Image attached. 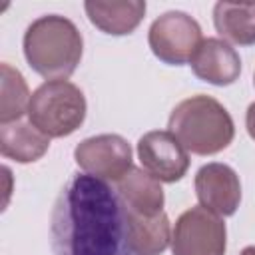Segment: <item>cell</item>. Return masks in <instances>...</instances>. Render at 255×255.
I'll use <instances>...</instances> for the list:
<instances>
[{
    "label": "cell",
    "instance_id": "4fadbf2b",
    "mask_svg": "<svg viewBox=\"0 0 255 255\" xmlns=\"http://www.w3.org/2000/svg\"><path fill=\"white\" fill-rule=\"evenodd\" d=\"M118 193L131 213L155 215L163 211L165 195L161 189V181L149 175L143 167H131L118 181Z\"/></svg>",
    "mask_w": 255,
    "mask_h": 255
},
{
    "label": "cell",
    "instance_id": "e0dca14e",
    "mask_svg": "<svg viewBox=\"0 0 255 255\" xmlns=\"http://www.w3.org/2000/svg\"><path fill=\"white\" fill-rule=\"evenodd\" d=\"M245 128L251 139H255V102L249 104L247 112H245Z\"/></svg>",
    "mask_w": 255,
    "mask_h": 255
},
{
    "label": "cell",
    "instance_id": "7c38bea8",
    "mask_svg": "<svg viewBox=\"0 0 255 255\" xmlns=\"http://www.w3.org/2000/svg\"><path fill=\"white\" fill-rule=\"evenodd\" d=\"M50 147V137L44 135L30 120L0 124V153L18 163L38 161Z\"/></svg>",
    "mask_w": 255,
    "mask_h": 255
},
{
    "label": "cell",
    "instance_id": "5bb4252c",
    "mask_svg": "<svg viewBox=\"0 0 255 255\" xmlns=\"http://www.w3.org/2000/svg\"><path fill=\"white\" fill-rule=\"evenodd\" d=\"M129 215V243L133 255H161L171 243V227L165 211L155 215Z\"/></svg>",
    "mask_w": 255,
    "mask_h": 255
},
{
    "label": "cell",
    "instance_id": "3957f363",
    "mask_svg": "<svg viewBox=\"0 0 255 255\" xmlns=\"http://www.w3.org/2000/svg\"><path fill=\"white\" fill-rule=\"evenodd\" d=\"M169 131L195 155L223 151L235 137V124L221 102L197 94L181 100L169 114Z\"/></svg>",
    "mask_w": 255,
    "mask_h": 255
},
{
    "label": "cell",
    "instance_id": "9c48e42d",
    "mask_svg": "<svg viewBox=\"0 0 255 255\" xmlns=\"http://www.w3.org/2000/svg\"><path fill=\"white\" fill-rule=\"evenodd\" d=\"M195 195L199 205L215 215H233L241 203V181L237 171L219 161L201 165L195 173Z\"/></svg>",
    "mask_w": 255,
    "mask_h": 255
},
{
    "label": "cell",
    "instance_id": "d6986e66",
    "mask_svg": "<svg viewBox=\"0 0 255 255\" xmlns=\"http://www.w3.org/2000/svg\"><path fill=\"white\" fill-rule=\"evenodd\" d=\"M253 84H255V76H253Z\"/></svg>",
    "mask_w": 255,
    "mask_h": 255
},
{
    "label": "cell",
    "instance_id": "9a60e30c",
    "mask_svg": "<svg viewBox=\"0 0 255 255\" xmlns=\"http://www.w3.org/2000/svg\"><path fill=\"white\" fill-rule=\"evenodd\" d=\"M213 26L225 42L239 46L255 44V2H217L213 6Z\"/></svg>",
    "mask_w": 255,
    "mask_h": 255
},
{
    "label": "cell",
    "instance_id": "ba28073f",
    "mask_svg": "<svg viewBox=\"0 0 255 255\" xmlns=\"http://www.w3.org/2000/svg\"><path fill=\"white\" fill-rule=\"evenodd\" d=\"M137 157L141 167L161 183H175L189 169L187 149L169 129L143 133L137 141Z\"/></svg>",
    "mask_w": 255,
    "mask_h": 255
},
{
    "label": "cell",
    "instance_id": "8992f818",
    "mask_svg": "<svg viewBox=\"0 0 255 255\" xmlns=\"http://www.w3.org/2000/svg\"><path fill=\"white\" fill-rule=\"evenodd\" d=\"M227 229L219 215L195 205L183 211L171 231L173 255H225Z\"/></svg>",
    "mask_w": 255,
    "mask_h": 255
},
{
    "label": "cell",
    "instance_id": "277c9868",
    "mask_svg": "<svg viewBox=\"0 0 255 255\" xmlns=\"http://www.w3.org/2000/svg\"><path fill=\"white\" fill-rule=\"evenodd\" d=\"M86 112V96L76 84L52 80L34 90L28 120L48 137H66L84 124Z\"/></svg>",
    "mask_w": 255,
    "mask_h": 255
},
{
    "label": "cell",
    "instance_id": "52a82bcc",
    "mask_svg": "<svg viewBox=\"0 0 255 255\" xmlns=\"http://www.w3.org/2000/svg\"><path fill=\"white\" fill-rule=\"evenodd\" d=\"M74 159L94 177L104 181H120L131 165V147L126 137L118 133H100L86 137L74 149Z\"/></svg>",
    "mask_w": 255,
    "mask_h": 255
},
{
    "label": "cell",
    "instance_id": "5b68a950",
    "mask_svg": "<svg viewBox=\"0 0 255 255\" xmlns=\"http://www.w3.org/2000/svg\"><path fill=\"white\" fill-rule=\"evenodd\" d=\"M203 36L195 18L181 10H169L157 16L147 32V44L157 60L169 66L191 62Z\"/></svg>",
    "mask_w": 255,
    "mask_h": 255
},
{
    "label": "cell",
    "instance_id": "ac0fdd59",
    "mask_svg": "<svg viewBox=\"0 0 255 255\" xmlns=\"http://www.w3.org/2000/svg\"><path fill=\"white\" fill-rule=\"evenodd\" d=\"M239 255H255V245H247Z\"/></svg>",
    "mask_w": 255,
    "mask_h": 255
},
{
    "label": "cell",
    "instance_id": "30bf717a",
    "mask_svg": "<svg viewBox=\"0 0 255 255\" xmlns=\"http://www.w3.org/2000/svg\"><path fill=\"white\" fill-rule=\"evenodd\" d=\"M189 66L199 80L213 86H231L241 74V58L223 38H203Z\"/></svg>",
    "mask_w": 255,
    "mask_h": 255
},
{
    "label": "cell",
    "instance_id": "7a4b0ae2",
    "mask_svg": "<svg viewBox=\"0 0 255 255\" xmlns=\"http://www.w3.org/2000/svg\"><path fill=\"white\" fill-rule=\"evenodd\" d=\"M24 58L30 68L52 80L70 78L84 54V38L76 24L60 14L36 18L24 32Z\"/></svg>",
    "mask_w": 255,
    "mask_h": 255
},
{
    "label": "cell",
    "instance_id": "8fae6325",
    "mask_svg": "<svg viewBox=\"0 0 255 255\" xmlns=\"http://www.w3.org/2000/svg\"><path fill=\"white\" fill-rule=\"evenodd\" d=\"M145 2L141 0H112V2H98L88 0L84 2V10L90 22L110 36H126L131 34L145 14Z\"/></svg>",
    "mask_w": 255,
    "mask_h": 255
},
{
    "label": "cell",
    "instance_id": "2e32d148",
    "mask_svg": "<svg viewBox=\"0 0 255 255\" xmlns=\"http://www.w3.org/2000/svg\"><path fill=\"white\" fill-rule=\"evenodd\" d=\"M2 72V92H0V124H10L16 120H22L24 114H28L30 106V90L24 80V76L12 68L10 64L0 66Z\"/></svg>",
    "mask_w": 255,
    "mask_h": 255
},
{
    "label": "cell",
    "instance_id": "6da1fadb",
    "mask_svg": "<svg viewBox=\"0 0 255 255\" xmlns=\"http://www.w3.org/2000/svg\"><path fill=\"white\" fill-rule=\"evenodd\" d=\"M50 245L54 255H133L129 215L118 189L90 173H74L56 197Z\"/></svg>",
    "mask_w": 255,
    "mask_h": 255
}]
</instances>
